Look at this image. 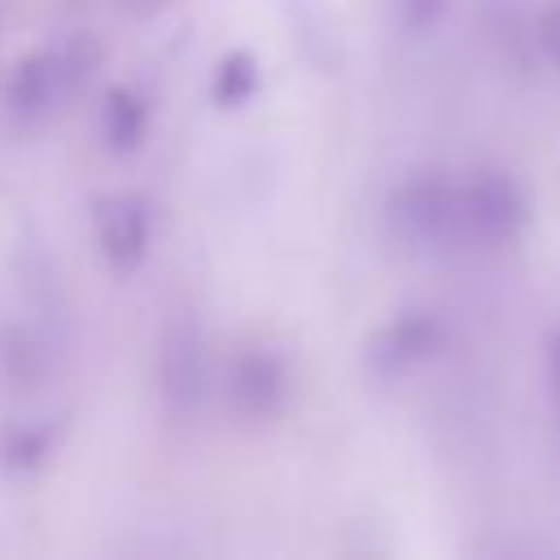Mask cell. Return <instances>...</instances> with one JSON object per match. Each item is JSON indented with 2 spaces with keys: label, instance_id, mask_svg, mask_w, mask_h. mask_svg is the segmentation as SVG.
I'll use <instances>...</instances> for the list:
<instances>
[{
  "label": "cell",
  "instance_id": "1",
  "mask_svg": "<svg viewBox=\"0 0 560 560\" xmlns=\"http://www.w3.org/2000/svg\"><path fill=\"white\" fill-rule=\"evenodd\" d=\"M385 219L394 241L407 249H446L459 241V184L442 175H416L389 192Z\"/></svg>",
  "mask_w": 560,
  "mask_h": 560
},
{
  "label": "cell",
  "instance_id": "2",
  "mask_svg": "<svg viewBox=\"0 0 560 560\" xmlns=\"http://www.w3.org/2000/svg\"><path fill=\"white\" fill-rule=\"evenodd\" d=\"M525 219V188L508 171H477L468 184H459V241L499 249L521 236Z\"/></svg>",
  "mask_w": 560,
  "mask_h": 560
},
{
  "label": "cell",
  "instance_id": "3",
  "mask_svg": "<svg viewBox=\"0 0 560 560\" xmlns=\"http://www.w3.org/2000/svg\"><path fill=\"white\" fill-rule=\"evenodd\" d=\"M83 79H88V61L79 57V48H44V52H31L13 70L9 88H4V109L18 122H44L48 114L61 109L66 96L79 92Z\"/></svg>",
  "mask_w": 560,
  "mask_h": 560
},
{
  "label": "cell",
  "instance_id": "4",
  "mask_svg": "<svg viewBox=\"0 0 560 560\" xmlns=\"http://www.w3.org/2000/svg\"><path fill=\"white\" fill-rule=\"evenodd\" d=\"M96 245L114 271H136L153 245V210L140 192H114L96 206Z\"/></svg>",
  "mask_w": 560,
  "mask_h": 560
},
{
  "label": "cell",
  "instance_id": "5",
  "mask_svg": "<svg viewBox=\"0 0 560 560\" xmlns=\"http://www.w3.org/2000/svg\"><path fill=\"white\" fill-rule=\"evenodd\" d=\"M442 319L429 315V311H411V315H398L394 324H385L368 350L372 368L381 376H407L411 368H420L424 359H433L442 350Z\"/></svg>",
  "mask_w": 560,
  "mask_h": 560
},
{
  "label": "cell",
  "instance_id": "6",
  "mask_svg": "<svg viewBox=\"0 0 560 560\" xmlns=\"http://www.w3.org/2000/svg\"><path fill=\"white\" fill-rule=\"evenodd\" d=\"M158 376H162V394L171 402V411H192L201 402V385H206V341L197 332L192 319H175L162 337V359H158Z\"/></svg>",
  "mask_w": 560,
  "mask_h": 560
},
{
  "label": "cell",
  "instance_id": "7",
  "mask_svg": "<svg viewBox=\"0 0 560 560\" xmlns=\"http://www.w3.org/2000/svg\"><path fill=\"white\" fill-rule=\"evenodd\" d=\"M228 398H232L236 416L271 420L284 407V398H289V368H284V359H276L271 350H245L232 363Z\"/></svg>",
  "mask_w": 560,
  "mask_h": 560
},
{
  "label": "cell",
  "instance_id": "8",
  "mask_svg": "<svg viewBox=\"0 0 560 560\" xmlns=\"http://www.w3.org/2000/svg\"><path fill=\"white\" fill-rule=\"evenodd\" d=\"M144 131H149V114H144V101L131 92V88H114L105 96V109H101V136L114 153H131L144 144Z\"/></svg>",
  "mask_w": 560,
  "mask_h": 560
},
{
  "label": "cell",
  "instance_id": "9",
  "mask_svg": "<svg viewBox=\"0 0 560 560\" xmlns=\"http://www.w3.org/2000/svg\"><path fill=\"white\" fill-rule=\"evenodd\" d=\"M254 83H258V70H254V57H245V52H232L219 70H214V83H210V92H214V101L223 105V109H236V105H245L249 96H254Z\"/></svg>",
  "mask_w": 560,
  "mask_h": 560
},
{
  "label": "cell",
  "instance_id": "10",
  "mask_svg": "<svg viewBox=\"0 0 560 560\" xmlns=\"http://www.w3.org/2000/svg\"><path fill=\"white\" fill-rule=\"evenodd\" d=\"M442 13H446V0H398V22H402L411 35L429 31Z\"/></svg>",
  "mask_w": 560,
  "mask_h": 560
},
{
  "label": "cell",
  "instance_id": "11",
  "mask_svg": "<svg viewBox=\"0 0 560 560\" xmlns=\"http://www.w3.org/2000/svg\"><path fill=\"white\" fill-rule=\"evenodd\" d=\"M538 44H542L547 61L560 70V0H551L542 9V18H538Z\"/></svg>",
  "mask_w": 560,
  "mask_h": 560
},
{
  "label": "cell",
  "instance_id": "12",
  "mask_svg": "<svg viewBox=\"0 0 560 560\" xmlns=\"http://www.w3.org/2000/svg\"><path fill=\"white\" fill-rule=\"evenodd\" d=\"M547 359H551V385H556V398H560V332L551 337V350H547Z\"/></svg>",
  "mask_w": 560,
  "mask_h": 560
}]
</instances>
